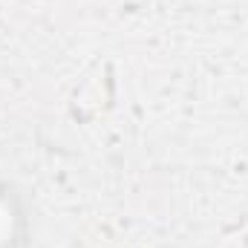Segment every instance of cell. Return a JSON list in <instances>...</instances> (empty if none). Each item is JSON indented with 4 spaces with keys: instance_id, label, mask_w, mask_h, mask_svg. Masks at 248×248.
<instances>
[{
    "instance_id": "obj_1",
    "label": "cell",
    "mask_w": 248,
    "mask_h": 248,
    "mask_svg": "<svg viewBox=\"0 0 248 248\" xmlns=\"http://www.w3.org/2000/svg\"><path fill=\"white\" fill-rule=\"evenodd\" d=\"M32 205L23 187L0 176V248L32 246Z\"/></svg>"
}]
</instances>
